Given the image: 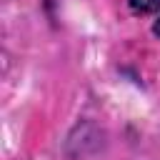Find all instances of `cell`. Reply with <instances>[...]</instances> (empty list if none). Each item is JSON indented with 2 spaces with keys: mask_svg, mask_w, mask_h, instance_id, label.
<instances>
[{
  "mask_svg": "<svg viewBox=\"0 0 160 160\" xmlns=\"http://www.w3.org/2000/svg\"><path fill=\"white\" fill-rule=\"evenodd\" d=\"M128 2H130V10L138 15H150L160 10V0H128Z\"/></svg>",
  "mask_w": 160,
  "mask_h": 160,
  "instance_id": "1",
  "label": "cell"
},
{
  "mask_svg": "<svg viewBox=\"0 0 160 160\" xmlns=\"http://www.w3.org/2000/svg\"><path fill=\"white\" fill-rule=\"evenodd\" d=\"M152 32H155V35H158V38H160V18H158V20H155V25H152Z\"/></svg>",
  "mask_w": 160,
  "mask_h": 160,
  "instance_id": "2",
  "label": "cell"
}]
</instances>
